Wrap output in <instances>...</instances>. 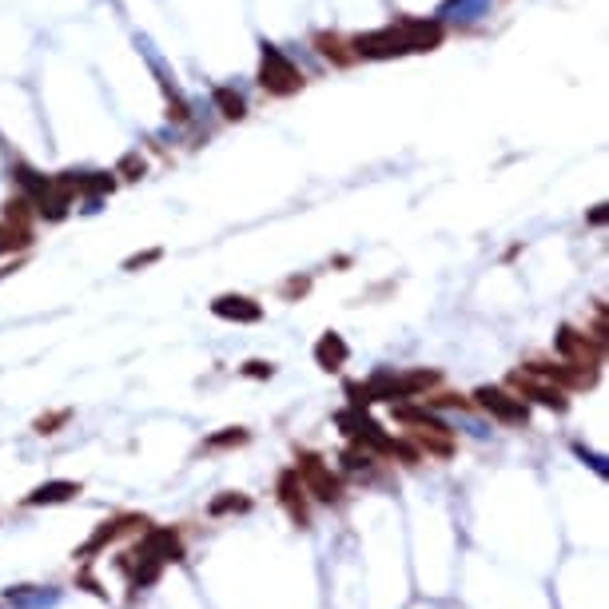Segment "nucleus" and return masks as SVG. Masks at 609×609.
Wrapping results in <instances>:
<instances>
[{
    "label": "nucleus",
    "instance_id": "nucleus-5",
    "mask_svg": "<svg viewBox=\"0 0 609 609\" xmlns=\"http://www.w3.org/2000/svg\"><path fill=\"white\" fill-rule=\"evenodd\" d=\"M295 474H299V482L307 486V494H315L319 502H339V494H343V486H339V478L327 470L319 455H299V466H295Z\"/></svg>",
    "mask_w": 609,
    "mask_h": 609
},
{
    "label": "nucleus",
    "instance_id": "nucleus-22",
    "mask_svg": "<svg viewBox=\"0 0 609 609\" xmlns=\"http://www.w3.org/2000/svg\"><path fill=\"white\" fill-rule=\"evenodd\" d=\"M243 375H252V378H271V363H247Z\"/></svg>",
    "mask_w": 609,
    "mask_h": 609
},
{
    "label": "nucleus",
    "instance_id": "nucleus-13",
    "mask_svg": "<svg viewBox=\"0 0 609 609\" xmlns=\"http://www.w3.org/2000/svg\"><path fill=\"white\" fill-rule=\"evenodd\" d=\"M136 525H144V522H136V518H116V522H104L96 534H92V542H88V546L80 550V558H88V553H96L100 546H108V542H112V538H119V534H124V530H136Z\"/></svg>",
    "mask_w": 609,
    "mask_h": 609
},
{
    "label": "nucleus",
    "instance_id": "nucleus-14",
    "mask_svg": "<svg viewBox=\"0 0 609 609\" xmlns=\"http://www.w3.org/2000/svg\"><path fill=\"white\" fill-rule=\"evenodd\" d=\"M216 104H219V112H224L227 119H243L247 116V104H243V96L232 88H216Z\"/></svg>",
    "mask_w": 609,
    "mask_h": 609
},
{
    "label": "nucleus",
    "instance_id": "nucleus-8",
    "mask_svg": "<svg viewBox=\"0 0 609 609\" xmlns=\"http://www.w3.org/2000/svg\"><path fill=\"white\" fill-rule=\"evenodd\" d=\"M211 311H216L219 319H232V322H260L263 319L260 303L243 299V295H219V299L211 303Z\"/></svg>",
    "mask_w": 609,
    "mask_h": 609
},
{
    "label": "nucleus",
    "instance_id": "nucleus-20",
    "mask_svg": "<svg viewBox=\"0 0 609 609\" xmlns=\"http://www.w3.org/2000/svg\"><path fill=\"white\" fill-rule=\"evenodd\" d=\"M60 422H68V410L52 414V419H40V422H36V430H40V435H52V427H60Z\"/></svg>",
    "mask_w": 609,
    "mask_h": 609
},
{
    "label": "nucleus",
    "instance_id": "nucleus-1",
    "mask_svg": "<svg viewBox=\"0 0 609 609\" xmlns=\"http://www.w3.org/2000/svg\"><path fill=\"white\" fill-rule=\"evenodd\" d=\"M438 40H442L438 21H399L391 29L358 36L355 52L366 60H391V57H406V52H430Z\"/></svg>",
    "mask_w": 609,
    "mask_h": 609
},
{
    "label": "nucleus",
    "instance_id": "nucleus-16",
    "mask_svg": "<svg viewBox=\"0 0 609 609\" xmlns=\"http://www.w3.org/2000/svg\"><path fill=\"white\" fill-rule=\"evenodd\" d=\"M243 442H247V430H224V435H216V438H207V442H203V446H207V450H224V446H243Z\"/></svg>",
    "mask_w": 609,
    "mask_h": 609
},
{
    "label": "nucleus",
    "instance_id": "nucleus-23",
    "mask_svg": "<svg viewBox=\"0 0 609 609\" xmlns=\"http://www.w3.org/2000/svg\"><path fill=\"white\" fill-rule=\"evenodd\" d=\"M152 260H160V252H147V255H136V260H128V271H136V267H144V263H152Z\"/></svg>",
    "mask_w": 609,
    "mask_h": 609
},
{
    "label": "nucleus",
    "instance_id": "nucleus-17",
    "mask_svg": "<svg viewBox=\"0 0 609 609\" xmlns=\"http://www.w3.org/2000/svg\"><path fill=\"white\" fill-rule=\"evenodd\" d=\"M482 8H486V0H450V4L442 8V16H446V13H463V21H474Z\"/></svg>",
    "mask_w": 609,
    "mask_h": 609
},
{
    "label": "nucleus",
    "instance_id": "nucleus-3",
    "mask_svg": "<svg viewBox=\"0 0 609 609\" xmlns=\"http://www.w3.org/2000/svg\"><path fill=\"white\" fill-rule=\"evenodd\" d=\"M339 427H343L355 442H363V446L378 450V455H402L406 463H414V450H406L402 442L386 438V435H383V427H378L375 419H366L363 410H343V414H339Z\"/></svg>",
    "mask_w": 609,
    "mask_h": 609
},
{
    "label": "nucleus",
    "instance_id": "nucleus-2",
    "mask_svg": "<svg viewBox=\"0 0 609 609\" xmlns=\"http://www.w3.org/2000/svg\"><path fill=\"white\" fill-rule=\"evenodd\" d=\"M128 558H136V569H128V574H132V586H152L168 561L183 558V546H180V538H175L172 530H147L140 550L128 553Z\"/></svg>",
    "mask_w": 609,
    "mask_h": 609
},
{
    "label": "nucleus",
    "instance_id": "nucleus-6",
    "mask_svg": "<svg viewBox=\"0 0 609 609\" xmlns=\"http://www.w3.org/2000/svg\"><path fill=\"white\" fill-rule=\"evenodd\" d=\"M474 399H478V406H482L486 414H494V419H502V422H525V402L514 399V394H506V391H498V386H478Z\"/></svg>",
    "mask_w": 609,
    "mask_h": 609
},
{
    "label": "nucleus",
    "instance_id": "nucleus-19",
    "mask_svg": "<svg viewBox=\"0 0 609 609\" xmlns=\"http://www.w3.org/2000/svg\"><path fill=\"white\" fill-rule=\"evenodd\" d=\"M343 463H347V470H366L371 466V455H366V450H347Z\"/></svg>",
    "mask_w": 609,
    "mask_h": 609
},
{
    "label": "nucleus",
    "instance_id": "nucleus-12",
    "mask_svg": "<svg viewBox=\"0 0 609 609\" xmlns=\"http://www.w3.org/2000/svg\"><path fill=\"white\" fill-rule=\"evenodd\" d=\"M76 494H80L76 482H44L24 498V506H57V502H72Z\"/></svg>",
    "mask_w": 609,
    "mask_h": 609
},
{
    "label": "nucleus",
    "instance_id": "nucleus-21",
    "mask_svg": "<svg viewBox=\"0 0 609 609\" xmlns=\"http://www.w3.org/2000/svg\"><path fill=\"white\" fill-rule=\"evenodd\" d=\"M8 219H16V224H21V219H29V199H13V203H8Z\"/></svg>",
    "mask_w": 609,
    "mask_h": 609
},
{
    "label": "nucleus",
    "instance_id": "nucleus-4",
    "mask_svg": "<svg viewBox=\"0 0 609 609\" xmlns=\"http://www.w3.org/2000/svg\"><path fill=\"white\" fill-rule=\"evenodd\" d=\"M260 84L271 92V96H291V92H299L303 76L299 68L283 57L279 49H271V44H263V68H260Z\"/></svg>",
    "mask_w": 609,
    "mask_h": 609
},
{
    "label": "nucleus",
    "instance_id": "nucleus-24",
    "mask_svg": "<svg viewBox=\"0 0 609 609\" xmlns=\"http://www.w3.org/2000/svg\"><path fill=\"white\" fill-rule=\"evenodd\" d=\"M119 172H144V160H136V155H128V160L119 163Z\"/></svg>",
    "mask_w": 609,
    "mask_h": 609
},
{
    "label": "nucleus",
    "instance_id": "nucleus-11",
    "mask_svg": "<svg viewBox=\"0 0 609 609\" xmlns=\"http://www.w3.org/2000/svg\"><path fill=\"white\" fill-rule=\"evenodd\" d=\"M347 343H343V335H335V331H331V335H322L319 343H315V363L322 366V371H339V366L347 363Z\"/></svg>",
    "mask_w": 609,
    "mask_h": 609
},
{
    "label": "nucleus",
    "instance_id": "nucleus-18",
    "mask_svg": "<svg viewBox=\"0 0 609 609\" xmlns=\"http://www.w3.org/2000/svg\"><path fill=\"white\" fill-rule=\"evenodd\" d=\"M29 243V235L21 232V227H0V255L13 252V247H24Z\"/></svg>",
    "mask_w": 609,
    "mask_h": 609
},
{
    "label": "nucleus",
    "instance_id": "nucleus-9",
    "mask_svg": "<svg viewBox=\"0 0 609 609\" xmlns=\"http://www.w3.org/2000/svg\"><path fill=\"white\" fill-rule=\"evenodd\" d=\"M303 494H307V486L299 482V474H295V470H283L279 474V502L287 506V514L295 522L307 525V498Z\"/></svg>",
    "mask_w": 609,
    "mask_h": 609
},
{
    "label": "nucleus",
    "instance_id": "nucleus-15",
    "mask_svg": "<svg viewBox=\"0 0 609 609\" xmlns=\"http://www.w3.org/2000/svg\"><path fill=\"white\" fill-rule=\"evenodd\" d=\"M207 510L219 518V514H243V510H252V502H247L243 494H224V498H216Z\"/></svg>",
    "mask_w": 609,
    "mask_h": 609
},
{
    "label": "nucleus",
    "instance_id": "nucleus-10",
    "mask_svg": "<svg viewBox=\"0 0 609 609\" xmlns=\"http://www.w3.org/2000/svg\"><path fill=\"white\" fill-rule=\"evenodd\" d=\"M514 386H518V394H525V399H534V402H542V406H553V410H566V394L558 391V386H546L538 375H514Z\"/></svg>",
    "mask_w": 609,
    "mask_h": 609
},
{
    "label": "nucleus",
    "instance_id": "nucleus-7",
    "mask_svg": "<svg viewBox=\"0 0 609 609\" xmlns=\"http://www.w3.org/2000/svg\"><path fill=\"white\" fill-rule=\"evenodd\" d=\"M553 343H558L561 355H566L569 363H578V366H597V363H602V343H594V339L578 335L574 327H561Z\"/></svg>",
    "mask_w": 609,
    "mask_h": 609
}]
</instances>
